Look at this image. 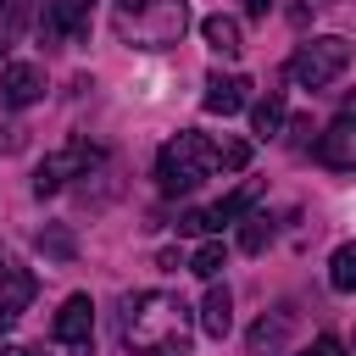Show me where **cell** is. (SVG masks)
<instances>
[{
  "label": "cell",
  "mask_w": 356,
  "mask_h": 356,
  "mask_svg": "<svg viewBox=\"0 0 356 356\" xmlns=\"http://www.w3.org/2000/svg\"><path fill=\"white\" fill-rule=\"evenodd\" d=\"M195 317L172 289H139L122 300V345L134 356H189Z\"/></svg>",
  "instance_id": "obj_1"
},
{
  "label": "cell",
  "mask_w": 356,
  "mask_h": 356,
  "mask_svg": "<svg viewBox=\"0 0 356 356\" xmlns=\"http://www.w3.org/2000/svg\"><path fill=\"white\" fill-rule=\"evenodd\" d=\"M111 28L134 50H172L189 28V0H117Z\"/></svg>",
  "instance_id": "obj_2"
},
{
  "label": "cell",
  "mask_w": 356,
  "mask_h": 356,
  "mask_svg": "<svg viewBox=\"0 0 356 356\" xmlns=\"http://www.w3.org/2000/svg\"><path fill=\"white\" fill-rule=\"evenodd\" d=\"M211 172H217V145H211L206 134H195V128L172 134V139L161 145V156H156V184H161L167 195H189V189H200Z\"/></svg>",
  "instance_id": "obj_3"
},
{
  "label": "cell",
  "mask_w": 356,
  "mask_h": 356,
  "mask_svg": "<svg viewBox=\"0 0 356 356\" xmlns=\"http://www.w3.org/2000/svg\"><path fill=\"white\" fill-rule=\"evenodd\" d=\"M345 67H350V39H339V33L306 39V44L289 56V78H295L300 89H328Z\"/></svg>",
  "instance_id": "obj_4"
},
{
  "label": "cell",
  "mask_w": 356,
  "mask_h": 356,
  "mask_svg": "<svg viewBox=\"0 0 356 356\" xmlns=\"http://www.w3.org/2000/svg\"><path fill=\"white\" fill-rule=\"evenodd\" d=\"M100 161H106V150H100V145H89V139H72L67 150L44 156V167L33 172V195H39V200H44V195H56V189H67L72 178H89Z\"/></svg>",
  "instance_id": "obj_5"
},
{
  "label": "cell",
  "mask_w": 356,
  "mask_h": 356,
  "mask_svg": "<svg viewBox=\"0 0 356 356\" xmlns=\"http://www.w3.org/2000/svg\"><path fill=\"white\" fill-rule=\"evenodd\" d=\"M89 17H95V0H44L39 39L44 44H83L89 39Z\"/></svg>",
  "instance_id": "obj_6"
},
{
  "label": "cell",
  "mask_w": 356,
  "mask_h": 356,
  "mask_svg": "<svg viewBox=\"0 0 356 356\" xmlns=\"http://www.w3.org/2000/svg\"><path fill=\"white\" fill-rule=\"evenodd\" d=\"M317 161L334 172H356V95H345L334 122L317 134Z\"/></svg>",
  "instance_id": "obj_7"
},
{
  "label": "cell",
  "mask_w": 356,
  "mask_h": 356,
  "mask_svg": "<svg viewBox=\"0 0 356 356\" xmlns=\"http://www.w3.org/2000/svg\"><path fill=\"white\" fill-rule=\"evenodd\" d=\"M256 195H261L256 184H239V189H234V195H222L217 206H206V211H184V217H178V228H184V234H217L222 222H239V217L256 206Z\"/></svg>",
  "instance_id": "obj_8"
},
{
  "label": "cell",
  "mask_w": 356,
  "mask_h": 356,
  "mask_svg": "<svg viewBox=\"0 0 356 356\" xmlns=\"http://www.w3.org/2000/svg\"><path fill=\"white\" fill-rule=\"evenodd\" d=\"M50 339L67 345V350H89L95 345V300L89 295H67L56 323H50Z\"/></svg>",
  "instance_id": "obj_9"
},
{
  "label": "cell",
  "mask_w": 356,
  "mask_h": 356,
  "mask_svg": "<svg viewBox=\"0 0 356 356\" xmlns=\"http://www.w3.org/2000/svg\"><path fill=\"white\" fill-rule=\"evenodd\" d=\"M33 273L28 267H17L11 256H0V334L6 328H17V317L28 312V300H33Z\"/></svg>",
  "instance_id": "obj_10"
},
{
  "label": "cell",
  "mask_w": 356,
  "mask_h": 356,
  "mask_svg": "<svg viewBox=\"0 0 356 356\" xmlns=\"http://www.w3.org/2000/svg\"><path fill=\"white\" fill-rule=\"evenodd\" d=\"M39 95H44V67H33V61H11V67L0 72V106L22 111V106H33Z\"/></svg>",
  "instance_id": "obj_11"
},
{
  "label": "cell",
  "mask_w": 356,
  "mask_h": 356,
  "mask_svg": "<svg viewBox=\"0 0 356 356\" xmlns=\"http://www.w3.org/2000/svg\"><path fill=\"white\" fill-rule=\"evenodd\" d=\"M289 328H295V312H261L256 317V328H250V339H245V356H284L289 350Z\"/></svg>",
  "instance_id": "obj_12"
},
{
  "label": "cell",
  "mask_w": 356,
  "mask_h": 356,
  "mask_svg": "<svg viewBox=\"0 0 356 356\" xmlns=\"http://www.w3.org/2000/svg\"><path fill=\"white\" fill-rule=\"evenodd\" d=\"M245 100H250V78H245V72H211V78H206L200 106H206L211 117H234Z\"/></svg>",
  "instance_id": "obj_13"
},
{
  "label": "cell",
  "mask_w": 356,
  "mask_h": 356,
  "mask_svg": "<svg viewBox=\"0 0 356 356\" xmlns=\"http://www.w3.org/2000/svg\"><path fill=\"white\" fill-rule=\"evenodd\" d=\"M228 328H234V295H228L222 284H211L206 300H200V334H206V339H222Z\"/></svg>",
  "instance_id": "obj_14"
},
{
  "label": "cell",
  "mask_w": 356,
  "mask_h": 356,
  "mask_svg": "<svg viewBox=\"0 0 356 356\" xmlns=\"http://www.w3.org/2000/svg\"><path fill=\"white\" fill-rule=\"evenodd\" d=\"M200 39H206L217 56H239V50H245V39H239V22H234V17H222V11L200 17Z\"/></svg>",
  "instance_id": "obj_15"
},
{
  "label": "cell",
  "mask_w": 356,
  "mask_h": 356,
  "mask_svg": "<svg viewBox=\"0 0 356 356\" xmlns=\"http://www.w3.org/2000/svg\"><path fill=\"white\" fill-rule=\"evenodd\" d=\"M284 117H289V106H284V89H267V95L250 106V134H256V139H273V134L284 128Z\"/></svg>",
  "instance_id": "obj_16"
},
{
  "label": "cell",
  "mask_w": 356,
  "mask_h": 356,
  "mask_svg": "<svg viewBox=\"0 0 356 356\" xmlns=\"http://www.w3.org/2000/svg\"><path fill=\"white\" fill-rule=\"evenodd\" d=\"M33 17V0H0V56L11 44H22V28Z\"/></svg>",
  "instance_id": "obj_17"
},
{
  "label": "cell",
  "mask_w": 356,
  "mask_h": 356,
  "mask_svg": "<svg viewBox=\"0 0 356 356\" xmlns=\"http://www.w3.org/2000/svg\"><path fill=\"white\" fill-rule=\"evenodd\" d=\"M222 267H228V245H222V239H206V245L189 256V273H195V278H206V284H217V273H222Z\"/></svg>",
  "instance_id": "obj_18"
},
{
  "label": "cell",
  "mask_w": 356,
  "mask_h": 356,
  "mask_svg": "<svg viewBox=\"0 0 356 356\" xmlns=\"http://www.w3.org/2000/svg\"><path fill=\"white\" fill-rule=\"evenodd\" d=\"M239 222H245V228H239V250L261 256V250H267V239H273V217H267V211H245Z\"/></svg>",
  "instance_id": "obj_19"
},
{
  "label": "cell",
  "mask_w": 356,
  "mask_h": 356,
  "mask_svg": "<svg viewBox=\"0 0 356 356\" xmlns=\"http://www.w3.org/2000/svg\"><path fill=\"white\" fill-rule=\"evenodd\" d=\"M33 245H39L44 256H56V261H72V256H78V239H72L61 222H44V228L33 234Z\"/></svg>",
  "instance_id": "obj_20"
},
{
  "label": "cell",
  "mask_w": 356,
  "mask_h": 356,
  "mask_svg": "<svg viewBox=\"0 0 356 356\" xmlns=\"http://www.w3.org/2000/svg\"><path fill=\"white\" fill-rule=\"evenodd\" d=\"M328 284L339 295H356V245H339L334 261H328Z\"/></svg>",
  "instance_id": "obj_21"
},
{
  "label": "cell",
  "mask_w": 356,
  "mask_h": 356,
  "mask_svg": "<svg viewBox=\"0 0 356 356\" xmlns=\"http://www.w3.org/2000/svg\"><path fill=\"white\" fill-rule=\"evenodd\" d=\"M245 161H250V145H245V139H222V145H217V167L245 172Z\"/></svg>",
  "instance_id": "obj_22"
},
{
  "label": "cell",
  "mask_w": 356,
  "mask_h": 356,
  "mask_svg": "<svg viewBox=\"0 0 356 356\" xmlns=\"http://www.w3.org/2000/svg\"><path fill=\"white\" fill-rule=\"evenodd\" d=\"M300 356H345V345H339V339H328V334H317V339H312Z\"/></svg>",
  "instance_id": "obj_23"
},
{
  "label": "cell",
  "mask_w": 356,
  "mask_h": 356,
  "mask_svg": "<svg viewBox=\"0 0 356 356\" xmlns=\"http://www.w3.org/2000/svg\"><path fill=\"white\" fill-rule=\"evenodd\" d=\"M0 150H22V128H0Z\"/></svg>",
  "instance_id": "obj_24"
},
{
  "label": "cell",
  "mask_w": 356,
  "mask_h": 356,
  "mask_svg": "<svg viewBox=\"0 0 356 356\" xmlns=\"http://www.w3.org/2000/svg\"><path fill=\"white\" fill-rule=\"evenodd\" d=\"M273 11V0H245V17H267Z\"/></svg>",
  "instance_id": "obj_25"
},
{
  "label": "cell",
  "mask_w": 356,
  "mask_h": 356,
  "mask_svg": "<svg viewBox=\"0 0 356 356\" xmlns=\"http://www.w3.org/2000/svg\"><path fill=\"white\" fill-rule=\"evenodd\" d=\"M0 356H22V350H17V345H0Z\"/></svg>",
  "instance_id": "obj_26"
},
{
  "label": "cell",
  "mask_w": 356,
  "mask_h": 356,
  "mask_svg": "<svg viewBox=\"0 0 356 356\" xmlns=\"http://www.w3.org/2000/svg\"><path fill=\"white\" fill-rule=\"evenodd\" d=\"M22 356H44V350H22Z\"/></svg>",
  "instance_id": "obj_27"
}]
</instances>
